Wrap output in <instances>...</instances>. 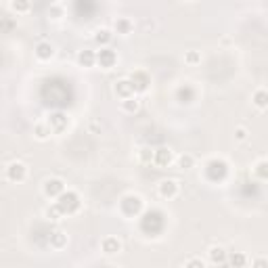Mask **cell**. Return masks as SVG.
Wrapping results in <instances>:
<instances>
[{"label":"cell","mask_w":268,"mask_h":268,"mask_svg":"<svg viewBox=\"0 0 268 268\" xmlns=\"http://www.w3.org/2000/svg\"><path fill=\"white\" fill-rule=\"evenodd\" d=\"M57 205L61 207L63 216H65V214L69 216V214H76L78 210H80L82 201H80V195H78L76 191H69V188H67V191L57 199Z\"/></svg>","instance_id":"cell-1"},{"label":"cell","mask_w":268,"mask_h":268,"mask_svg":"<svg viewBox=\"0 0 268 268\" xmlns=\"http://www.w3.org/2000/svg\"><path fill=\"white\" fill-rule=\"evenodd\" d=\"M65 191L67 188H65V182L61 180V178H48V180H44V184H42V193L48 197V199H59Z\"/></svg>","instance_id":"cell-2"},{"label":"cell","mask_w":268,"mask_h":268,"mask_svg":"<svg viewBox=\"0 0 268 268\" xmlns=\"http://www.w3.org/2000/svg\"><path fill=\"white\" fill-rule=\"evenodd\" d=\"M143 197L141 195H126L122 199V212L126 216H138L143 212Z\"/></svg>","instance_id":"cell-3"},{"label":"cell","mask_w":268,"mask_h":268,"mask_svg":"<svg viewBox=\"0 0 268 268\" xmlns=\"http://www.w3.org/2000/svg\"><path fill=\"white\" fill-rule=\"evenodd\" d=\"M25 178H27V166L23 162H11L6 166V180L23 182Z\"/></svg>","instance_id":"cell-4"},{"label":"cell","mask_w":268,"mask_h":268,"mask_svg":"<svg viewBox=\"0 0 268 268\" xmlns=\"http://www.w3.org/2000/svg\"><path fill=\"white\" fill-rule=\"evenodd\" d=\"M157 191H160V195L164 197V199H174V197L178 195V191H180V186H178V182L172 180V178H166V180L160 182Z\"/></svg>","instance_id":"cell-5"},{"label":"cell","mask_w":268,"mask_h":268,"mask_svg":"<svg viewBox=\"0 0 268 268\" xmlns=\"http://www.w3.org/2000/svg\"><path fill=\"white\" fill-rule=\"evenodd\" d=\"M172 162H176V157H174V153H172L170 147H160V149H155V160H153V164H157L160 168H168Z\"/></svg>","instance_id":"cell-6"},{"label":"cell","mask_w":268,"mask_h":268,"mask_svg":"<svg viewBox=\"0 0 268 268\" xmlns=\"http://www.w3.org/2000/svg\"><path fill=\"white\" fill-rule=\"evenodd\" d=\"M117 61V55L111 51V48H101V51L96 53V63L101 65L103 69H111Z\"/></svg>","instance_id":"cell-7"},{"label":"cell","mask_w":268,"mask_h":268,"mask_svg":"<svg viewBox=\"0 0 268 268\" xmlns=\"http://www.w3.org/2000/svg\"><path fill=\"white\" fill-rule=\"evenodd\" d=\"M115 94L122 98V101H126V98H130V96H134L136 94V90H134V86H132V82H130V78H124V80H120V82H115Z\"/></svg>","instance_id":"cell-8"},{"label":"cell","mask_w":268,"mask_h":268,"mask_svg":"<svg viewBox=\"0 0 268 268\" xmlns=\"http://www.w3.org/2000/svg\"><path fill=\"white\" fill-rule=\"evenodd\" d=\"M48 126H51V130L53 134H59V132H63L65 128L69 126V120L63 115V113H53V115H48Z\"/></svg>","instance_id":"cell-9"},{"label":"cell","mask_w":268,"mask_h":268,"mask_svg":"<svg viewBox=\"0 0 268 268\" xmlns=\"http://www.w3.org/2000/svg\"><path fill=\"white\" fill-rule=\"evenodd\" d=\"M101 250H103V254H107V256L120 254V252H122V241L117 239V237H105V239L101 241Z\"/></svg>","instance_id":"cell-10"},{"label":"cell","mask_w":268,"mask_h":268,"mask_svg":"<svg viewBox=\"0 0 268 268\" xmlns=\"http://www.w3.org/2000/svg\"><path fill=\"white\" fill-rule=\"evenodd\" d=\"M34 51H36V57L40 59V61H48V59L55 57V46H53L51 42H44V40L38 42Z\"/></svg>","instance_id":"cell-11"},{"label":"cell","mask_w":268,"mask_h":268,"mask_svg":"<svg viewBox=\"0 0 268 268\" xmlns=\"http://www.w3.org/2000/svg\"><path fill=\"white\" fill-rule=\"evenodd\" d=\"M111 40H113V32H111V29L101 27V29H96V32H94V42L101 48H109Z\"/></svg>","instance_id":"cell-12"},{"label":"cell","mask_w":268,"mask_h":268,"mask_svg":"<svg viewBox=\"0 0 268 268\" xmlns=\"http://www.w3.org/2000/svg\"><path fill=\"white\" fill-rule=\"evenodd\" d=\"M132 21L128 17H117L115 19V23H113V29H115V34H120V36H128L132 32Z\"/></svg>","instance_id":"cell-13"},{"label":"cell","mask_w":268,"mask_h":268,"mask_svg":"<svg viewBox=\"0 0 268 268\" xmlns=\"http://www.w3.org/2000/svg\"><path fill=\"white\" fill-rule=\"evenodd\" d=\"M130 82H132L136 92H145L147 90V84H149V78H147L145 72H134L132 78H130Z\"/></svg>","instance_id":"cell-14"},{"label":"cell","mask_w":268,"mask_h":268,"mask_svg":"<svg viewBox=\"0 0 268 268\" xmlns=\"http://www.w3.org/2000/svg\"><path fill=\"white\" fill-rule=\"evenodd\" d=\"M207 256H210V260L214 264H224L228 260V252L224 250V247H220V245H214L212 250L207 252Z\"/></svg>","instance_id":"cell-15"},{"label":"cell","mask_w":268,"mask_h":268,"mask_svg":"<svg viewBox=\"0 0 268 268\" xmlns=\"http://www.w3.org/2000/svg\"><path fill=\"white\" fill-rule=\"evenodd\" d=\"M78 63L82 67H92L96 63V53L94 51H80L78 53Z\"/></svg>","instance_id":"cell-16"},{"label":"cell","mask_w":268,"mask_h":268,"mask_svg":"<svg viewBox=\"0 0 268 268\" xmlns=\"http://www.w3.org/2000/svg\"><path fill=\"white\" fill-rule=\"evenodd\" d=\"M67 245V235L63 233V231H55V233H51V247L53 250H63V247Z\"/></svg>","instance_id":"cell-17"},{"label":"cell","mask_w":268,"mask_h":268,"mask_svg":"<svg viewBox=\"0 0 268 268\" xmlns=\"http://www.w3.org/2000/svg\"><path fill=\"white\" fill-rule=\"evenodd\" d=\"M252 103H254L258 109H268V90H264V88L256 90L254 96H252Z\"/></svg>","instance_id":"cell-18"},{"label":"cell","mask_w":268,"mask_h":268,"mask_svg":"<svg viewBox=\"0 0 268 268\" xmlns=\"http://www.w3.org/2000/svg\"><path fill=\"white\" fill-rule=\"evenodd\" d=\"M34 134L38 141H46V138L53 134V130H51V126H48V122H38L34 126Z\"/></svg>","instance_id":"cell-19"},{"label":"cell","mask_w":268,"mask_h":268,"mask_svg":"<svg viewBox=\"0 0 268 268\" xmlns=\"http://www.w3.org/2000/svg\"><path fill=\"white\" fill-rule=\"evenodd\" d=\"M176 166H178V170H191V168L195 166V157H193L191 153L178 155V157H176Z\"/></svg>","instance_id":"cell-20"},{"label":"cell","mask_w":268,"mask_h":268,"mask_svg":"<svg viewBox=\"0 0 268 268\" xmlns=\"http://www.w3.org/2000/svg\"><path fill=\"white\" fill-rule=\"evenodd\" d=\"M228 262H231L233 268H243L247 264V256L243 252H231L228 254Z\"/></svg>","instance_id":"cell-21"},{"label":"cell","mask_w":268,"mask_h":268,"mask_svg":"<svg viewBox=\"0 0 268 268\" xmlns=\"http://www.w3.org/2000/svg\"><path fill=\"white\" fill-rule=\"evenodd\" d=\"M254 176L260 180H268V160H260L254 166Z\"/></svg>","instance_id":"cell-22"},{"label":"cell","mask_w":268,"mask_h":268,"mask_svg":"<svg viewBox=\"0 0 268 268\" xmlns=\"http://www.w3.org/2000/svg\"><path fill=\"white\" fill-rule=\"evenodd\" d=\"M138 107H141V101H138V96H130V98H126V101H122V109L126 113H136L138 111Z\"/></svg>","instance_id":"cell-23"},{"label":"cell","mask_w":268,"mask_h":268,"mask_svg":"<svg viewBox=\"0 0 268 268\" xmlns=\"http://www.w3.org/2000/svg\"><path fill=\"white\" fill-rule=\"evenodd\" d=\"M153 160H155V149L143 147L141 151H138V162H141V164H151Z\"/></svg>","instance_id":"cell-24"},{"label":"cell","mask_w":268,"mask_h":268,"mask_svg":"<svg viewBox=\"0 0 268 268\" xmlns=\"http://www.w3.org/2000/svg\"><path fill=\"white\" fill-rule=\"evenodd\" d=\"M44 216L48 218V220H59V218H63V212H61V207H59L57 201H55L53 205H48L44 210Z\"/></svg>","instance_id":"cell-25"},{"label":"cell","mask_w":268,"mask_h":268,"mask_svg":"<svg viewBox=\"0 0 268 268\" xmlns=\"http://www.w3.org/2000/svg\"><path fill=\"white\" fill-rule=\"evenodd\" d=\"M184 61H186V63H191V65L201 63V53H199V51H188V53L184 55Z\"/></svg>","instance_id":"cell-26"},{"label":"cell","mask_w":268,"mask_h":268,"mask_svg":"<svg viewBox=\"0 0 268 268\" xmlns=\"http://www.w3.org/2000/svg\"><path fill=\"white\" fill-rule=\"evenodd\" d=\"M8 6H11L15 13H27L29 8H32V4H29V2H11Z\"/></svg>","instance_id":"cell-27"},{"label":"cell","mask_w":268,"mask_h":268,"mask_svg":"<svg viewBox=\"0 0 268 268\" xmlns=\"http://www.w3.org/2000/svg\"><path fill=\"white\" fill-rule=\"evenodd\" d=\"M184 268H205V262L201 258H191V260H186Z\"/></svg>","instance_id":"cell-28"},{"label":"cell","mask_w":268,"mask_h":268,"mask_svg":"<svg viewBox=\"0 0 268 268\" xmlns=\"http://www.w3.org/2000/svg\"><path fill=\"white\" fill-rule=\"evenodd\" d=\"M252 268H268V258L264 256H258L252 260Z\"/></svg>","instance_id":"cell-29"},{"label":"cell","mask_w":268,"mask_h":268,"mask_svg":"<svg viewBox=\"0 0 268 268\" xmlns=\"http://www.w3.org/2000/svg\"><path fill=\"white\" fill-rule=\"evenodd\" d=\"M235 138L239 143H243L245 138H247V128H243V126H239V128H235Z\"/></svg>","instance_id":"cell-30"},{"label":"cell","mask_w":268,"mask_h":268,"mask_svg":"<svg viewBox=\"0 0 268 268\" xmlns=\"http://www.w3.org/2000/svg\"><path fill=\"white\" fill-rule=\"evenodd\" d=\"M48 15H51V19H61V4H53L48 8Z\"/></svg>","instance_id":"cell-31"}]
</instances>
